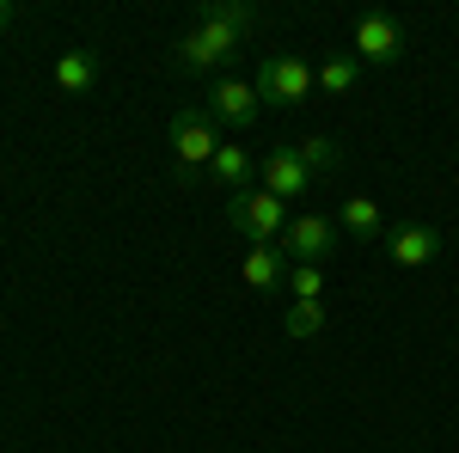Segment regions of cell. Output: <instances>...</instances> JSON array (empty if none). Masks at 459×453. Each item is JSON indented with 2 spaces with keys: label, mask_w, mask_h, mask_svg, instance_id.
Listing matches in <instances>:
<instances>
[{
  "label": "cell",
  "mask_w": 459,
  "mask_h": 453,
  "mask_svg": "<svg viewBox=\"0 0 459 453\" xmlns=\"http://www.w3.org/2000/svg\"><path fill=\"white\" fill-rule=\"evenodd\" d=\"M288 203L282 196H270L264 184H251V190H239V196H227V227L233 233H246L251 245H276L288 233Z\"/></svg>",
  "instance_id": "cell-1"
},
{
  "label": "cell",
  "mask_w": 459,
  "mask_h": 453,
  "mask_svg": "<svg viewBox=\"0 0 459 453\" xmlns=\"http://www.w3.org/2000/svg\"><path fill=\"white\" fill-rule=\"evenodd\" d=\"M239 43H246V31L221 25L214 13H196V31L178 43V68H190V74H214V68H227V62L239 56Z\"/></svg>",
  "instance_id": "cell-2"
},
{
  "label": "cell",
  "mask_w": 459,
  "mask_h": 453,
  "mask_svg": "<svg viewBox=\"0 0 459 453\" xmlns=\"http://www.w3.org/2000/svg\"><path fill=\"white\" fill-rule=\"evenodd\" d=\"M203 13H214L221 25H233V31H246V37L257 25V6H246V0H203Z\"/></svg>",
  "instance_id": "cell-16"
},
{
  "label": "cell",
  "mask_w": 459,
  "mask_h": 453,
  "mask_svg": "<svg viewBox=\"0 0 459 453\" xmlns=\"http://www.w3.org/2000/svg\"><path fill=\"white\" fill-rule=\"evenodd\" d=\"M257 105H282L294 110L300 99H313V86H318V74L300 62V56H264V68H257Z\"/></svg>",
  "instance_id": "cell-4"
},
{
  "label": "cell",
  "mask_w": 459,
  "mask_h": 453,
  "mask_svg": "<svg viewBox=\"0 0 459 453\" xmlns=\"http://www.w3.org/2000/svg\"><path fill=\"white\" fill-rule=\"evenodd\" d=\"M355 74H361V62L355 56H331L325 68H318V92H331V99H343L355 86Z\"/></svg>",
  "instance_id": "cell-15"
},
{
  "label": "cell",
  "mask_w": 459,
  "mask_h": 453,
  "mask_svg": "<svg viewBox=\"0 0 459 453\" xmlns=\"http://www.w3.org/2000/svg\"><path fill=\"white\" fill-rule=\"evenodd\" d=\"M282 331L294 337V344H313L318 331H325V301H294L282 318Z\"/></svg>",
  "instance_id": "cell-14"
},
{
  "label": "cell",
  "mask_w": 459,
  "mask_h": 453,
  "mask_svg": "<svg viewBox=\"0 0 459 453\" xmlns=\"http://www.w3.org/2000/svg\"><path fill=\"white\" fill-rule=\"evenodd\" d=\"M6 13H13V6H6V0H0V25H6Z\"/></svg>",
  "instance_id": "cell-19"
},
{
  "label": "cell",
  "mask_w": 459,
  "mask_h": 453,
  "mask_svg": "<svg viewBox=\"0 0 459 453\" xmlns=\"http://www.w3.org/2000/svg\"><path fill=\"white\" fill-rule=\"evenodd\" d=\"M282 251L294 264H325L331 251H337V227L325 221V214H294L282 233Z\"/></svg>",
  "instance_id": "cell-6"
},
{
  "label": "cell",
  "mask_w": 459,
  "mask_h": 453,
  "mask_svg": "<svg viewBox=\"0 0 459 453\" xmlns=\"http://www.w3.org/2000/svg\"><path fill=\"white\" fill-rule=\"evenodd\" d=\"M288 294H294V301H318V294H325L318 264H294V270H288Z\"/></svg>",
  "instance_id": "cell-18"
},
{
  "label": "cell",
  "mask_w": 459,
  "mask_h": 453,
  "mask_svg": "<svg viewBox=\"0 0 459 453\" xmlns=\"http://www.w3.org/2000/svg\"><path fill=\"white\" fill-rule=\"evenodd\" d=\"M257 178H264V190H270V196H282V203H294V196H307V190H313V172H307V160H300L294 147L264 153Z\"/></svg>",
  "instance_id": "cell-8"
},
{
  "label": "cell",
  "mask_w": 459,
  "mask_h": 453,
  "mask_svg": "<svg viewBox=\"0 0 459 453\" xmlns=\"http://www.w3.org/2000/svg\"><path fill=\"white\" fill-rule=\"evenodd\" d=\"M239 276H246V288H257V294H276V288H288V251L282 245H251Z\"/></svg>",
  "instance_id": "cell-10"
},
{
  "label": "cell",
  "mask_w": 459,
  "mask_h": 453,
  "mask_svg": "<svg viewBox=\"0 0 459 453\" xmlns=\"http://www.w3.org/2000/svg\"><path fill=\"white\" fill-rule=\"evenodd\" d=\"M257 86L251 80H233V74H221L214 80V92H209V117L214 123H227V129H251L257 123Z\"/></svg>",
  "instance_id": "cell-7"
},
{
  "label": "cell",
  "mask_w": 459,
  "mask_h": 453,
  "mask_svg": "<svg viewBox=\"0 0 459 453\" xmlns=\"http://www.w3.org/2000/svg\"><path fill=\"white\" fill-rule=\"evenodd\" d=\"M56 86H62V92H92V86H99V56H92V49H68V56L56 62Z\"/></svg>",
  "instance_id": "cell-13"
},
{
  "label": "cell",
  "mask_w": 459,
  "mask_h": 453,
  "mask_svg": "<svg viewBox=\"0 0 459 453\" xmlns=\"http://www.w3.org/2000/svg\"><path fill=\"white\" fill-rule=\"evenodd\" d=\"M209 178L227 190V196H239V190H251V178H257V160H251L246 147H214V160H209Z\"/></svg>",
  "instance_id": "cell-11"
},
{
  "label": "cell",
  "mask_w": 459,
  "mask_h": 453,
  "mask_svg": "<svg viewBox=\"0 0 459 453\" xmlns=\"http://www.w3.org/2000/svg\"><path fill=\"white\" fill-rule=\"evenodd\" d=\"M166 141H172V160H178V178H184V184L196 178V166H209L214 147H221V141H214V117H209V110H196V105L172 110Z\"/></svg>",
  "instance_id": "cell-3"
},
{
  "label": "cell",
  "mask_w": 459,
  "mask_h": 453,
  "mask_svg": "<svg viewBox=\"0 0 459 453\" xmlns=\"http://www.w3.org/2000/svg\"><path fill=\"white\" fill-rule=\"evenodd\" d=\"M343 233H355L361 245L386 240V214H380V203H374V196H350V203H343Z\"/></svg>",
  "instance_id": "cell-12"
},
{
  "label": "cell",
  "mask_w": 459,
  "mask_h": 453,
  "mask_svg": "<svg viewBox=\"0 0 459 453\" xmlns=\"http://www.w3.org/2000/svg\"><path fill=\"white\" fill-rule=\"evenodd\" d=\"M398 56H404V25L386 19V13H361V19H355V62L392 68Z\"/></svg>",
  "instance_id": "cell-5"
},
{
  "label": "cell",
  "mask_w": 459,
  "mask_h": 453,
  "mask_svg": "<svg viewBox=\"0 0 459 453\" xmlns=\"http://www.w3.org/2000/svg\"><path fill=\"white\" fill-rule=\"evenodd\" d=\"M294 153L307 160V172H331V166H337V141H331V135H307V141H294Z\"/></svg>",
  "instance_id": "cell-17"
},
{
  "label": "cell",
  "mask_w": 459,
  "mask_h": 453,
  "mask_svg": "<svg viewBox=\"0 0 459 453\" xmlns=\"http://www.w3.org/2000/svg\"><path fill=\"white\" fill-rule=\"evenodd\" d=\"M386 257L398 264V270H423V264H435V257H441V227L417 221V227L386 233Z\"/></svg>",
  "instance_id": "cell-9"
}]
</instances>
